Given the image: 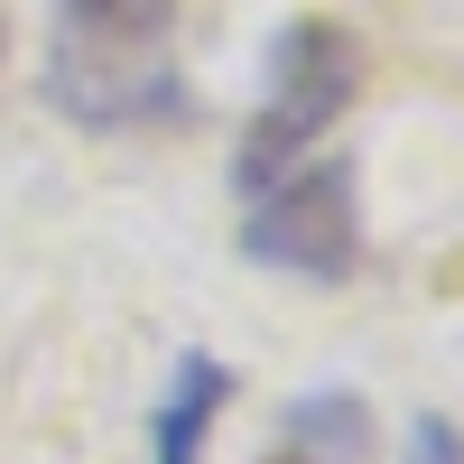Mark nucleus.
Instances as JSON below:
<instances>
[{"mask_svg":"<svg viewBox=\"0 0 464 464\" xmlns=\"http://www.w3.org/2000/svg\"><path fill=\"white\" fill-rule=\"evenodd\" d=\"M242 260L279 269L306 288H343L362 269V186L353 159H297L288 177H269L242 196Z\"/></svg>","mask_w":464,"mask_h":464,"instance_id":"f03ea898","label":"nucleus"},{"mask_svg":"<svg viewBox=\"0 0 464 464\" xmlns=\"http://www.w3.org/2000/svg\"><path fill=\"white\" fill-rule=\"evenodd\" d=\"M223 409H232V362L223 353H177L168 400H159V418H149V464H205Z\"/></svg>","mask_w":464,"mask_h":464,"instance_id":"20e7f679","label":"nucleus"},{"mask_svg":"<svg viewBox=\"0 0 464 464\" xmlns=\"http://www.w3.org/2000/svg\"><path fill=\"white\" fill-rule=\"evenodd\" d=\"M400 464H464V437H455V418H409V455Z\"/></svg>","mask_w":464,"mask_h":464,"instance_id":"0eeeda50","label":"nucleus"},{"mask_svg":"<svg viewBox=\"0 0 464 464\" xmlns=\"http://www.w3.org/2000/svg\"><path fill=\"white\" fill-rule=\"evenodd\" d=\"M279 437H288V464H362L381 418L362 391H297L279 409Z\"/></svg>","mask_w":464,"mask_h":464,"instance_id":"39448f33","label":"nucleus"},{"mask_svg":"<svg viewBox=\"0 0 464 464\" xmlns=\"http://www.w3.org/2000/svg\"><path fill=\"white\" fill-rule=\"evenodd\" d=\"M56 37H168V0H56Z\"/></svg>","mask_w":464,"mask_h":464,"instance_id":"423d86ee","label":"nucleus"},{"mask_svg":"<svg viewBox=\"0 0 464 464\" xmlns=\"http://www.w3.org/2000/svg\"><path fill=\"white\" fill-rule=\"evenodd\" d=\"M0 56H10V19H0Z\"/></svg>","mask_w":464,"mask_h":464,"instance_id":"6e6552de","label":"nucleus"},{"mask_svg":"<svg viewBox=\"0 0 464 464\" xmlns=\"http://www.w3.org/2000/svg\"><path fill=\"white\" fill-rule=\"evenodd\" d=\"M47 102L84 130H159L196 111L186 74L168 65V37H56Z\"/></svg>","mask_w":464,"mask_h":464,"instance_id":"7ed1b4c3","label":"nucleus"},{"mask_svg":"<svg viewBox=\"0 0 464 464\" xmlns=\"http://www.w3.org/2000/svg\"><path fill=\"white\" fill-rule=\"evenodd\" d=\"M353 93H362V37L334 19H288L269 37V93L251 111L242 149H232V186L251 196V186L288 177L297 159H316L334 121L353 111Z\"/></svg>","mask_w":464,"mask_h":464,"instance_id":"f257e3e1","label":"nucleus"}]
</instances>
